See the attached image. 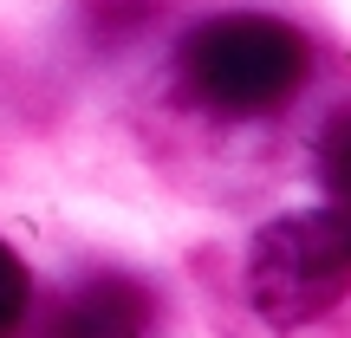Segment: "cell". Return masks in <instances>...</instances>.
I'll use <instances>...</instances> for the list:
<instances>
[{
	"mask_svg": "<svg viewBox=\"0 0 351 338\" xmlns=\"http://www.w3.org/2000/svg\"><path fill=\"white\" fill-rule=\"evenodd\" d=\"M306 39L267 13H221L182 39V85L215 111H274L306 85Z\"/></svg>",
	"mask_w": 351,
	"mask_h": 338,
	"instance_id": "6da1fadb",
	"label": "cell"
},
{
	"mask_svg": "<svg viewBox=\"0 0 351 338\" xmlns=\"http://www.w3.org/2000/svg\"><path fill=\"white\" fill-rule=\"evenodd\" d=\"M247 293L274 326H306L351 293V215L306 208L261 228L247 254Z\"/></svg>",
	"mask_w": 351,
	"mask_h": 338,
	"instance_id": "7a4b0ae2",
	"label": "cell"
},
{
	"mask_svg": "<svg viewBox=\"0 0 351 338\" xmlns=\"http://www.w3.org/2000/svg\"><path fill=\"white\" fill-rule=\"evenodd\" d=\"M150 332V293L124 274H98L72 287L52 313V338H143Z\"/></svg>",
	"mask_w": 351,
	"mask_h": 338,
	"instance_id": "3957f363",
	"label": "cell"
},
{
	"mask_svg": "<svg viewBox=\"0 0 351 338\" xmlns=\"http://www.w3.org/2000/svg\"><path fill=\"white\" fill-rule=\"evenodd\" d=\"M319 176H326L332 208L351 215V111H345V117H332L326 143H319Z\"/></svg>",
	"mask_w": 351,
	"mask_h": 338,
	"instance_id": "277c9868",
	"label": "cell"
},
{
	"mask_svg": "<svg viewBox=\"0 0 351 338\" xmlns=\"http://www.w3.org/2000/svg\"><path fill=\"white\" fill-rule=\"evenodd\" d=\"M20 313H26V267H20V254L0 241V338L20 326Z\"/></svg>",
	"mask_w": 351,
	"mask_h": 338,
	"instance_id": "5b68a950",
	"label": "cell"
}]
</instances>
